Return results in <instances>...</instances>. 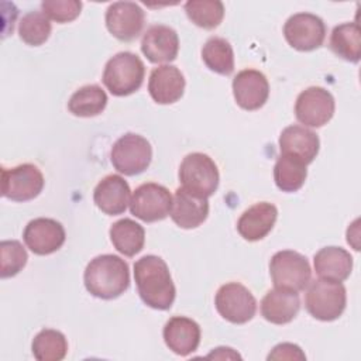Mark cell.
<instances>
[{"label":"cell","instance_id":"obj_27","mask_svg":"<svg viewBox=\"0 0 361 361\" xmlns=\"http://www.w3.org/2000/svg\"><path fill=\"white\" fill-rule=\"evenodd\" d=\"M307 178L306 164L295 157L281 154L274 166V180L282 192L299 190Z\"/></svg>","mask_w":361,"mask_h":361},{"label":"cell","instance_id":"obj_9","mask_svg":"<svg viewBox=\"0 0 361 361\" xmlns=\"http://www.w3.org/2000/svg\"><path fill=\"white\" fill-rule=\"evenodd\" d=\"M336 110L333 94L320 86L302 90L295 103V116L305 127L319 128L327 124Z\"/></svg>","mask_w":361,"mask_h":361},{"label":"cell","instance_id":"obj_33","mask_svg":"<svg viewBox=\"0 0 361 361\" xmlns=\"http://www.w3.org/2000/svg\"><path fill=\"white\" fill-rule=\"evenodd\" d=\"M28 255L23 244L17 240H4L0 243V276L10 278L17 275L27 264Z\"/></svg>","mask_w":361,"mask_h":361},{"label":"cell","instance_id":"obj_4","mask_svg":"<svg viewBox=\"0 0 361 361\" xmlns=\"http://www.w3.org/2000/svg\"><path fill=\"white\" fill-rule=\"evenodd\" d=\"M345 303L347 293L341 282L322 278L309 282L305 306L314 319L322 322L336 320L343 314Z\"/></svg>","mask_w":361,"mask_h":361},{"label":"cell","instance_id":"obj_31","mask_svg":"<svg viewBox=\"0 0 361 361\" xmlns=\"http://www.w3.org/2000/svg\"><path fill=\"white\" fill-rule=\"evenodd\" d=\"M188 18L200 28L213 30L224 17V6L219 0H190L185 3Z\"/></svg>","mask_w":361,"mask_h":361},{"label":"cell","instance_id":"obj_15","mask_svg":"<svg viewBox=\"0 0 361 361\" xmlns=\"http://www.w3.org/2000/svg\"><path fill=\"white\" fill-rule=\"evenodd\" d=\"M235 103L248 111L261 109L269 96V83L265 75L255 69L240 71L233 79Z\"/></svg>","mask_w":361,"mask_h":361},{"label":"cell","instance_id":"obj_12","mask_svg":"<svg viewBox=\"0 0 361 361\" xmlns=\"http://www.w3.org/2000/svg\"><path fill=\"white\" fill-rule=\"evenodd\" d=\"M286 42L298 51H313L323 45L326 38L324 21L312 13H296L283 25Z\"/></svg>","mask_w":361,"mask_h":361},{"label":"cell","instance_id":"obj_24","mask_svg":"<svg viewBox=\"0 0 361 361\" xmlns=\"http://www.w3.org/2000/svg\"><path fill=\"white\" fill-rule=\"evenodd\" d=\"M313 265L322 279L334 282L345 281L353 269V257L341 247H324L314 254Z\"/></svg>","mask_w":361,"mask_h":361},{"label":"cell","instance_id":"obj_14","mask_svg":"<svg viewBox=\"0 0 361 361\" xmlns=\"http://www.w3.org/2000/svg\"><path fill=\"white\" fill-rule=\"evenodd\" d=\"M66 234L63 226L48 217L31 220L23 233V240L34 254L49 255L58 251L65 243Z\"/></svg>","mask_w":361,"mask_h":361},{"label":"cell","instance_id":"obj_20","mask_svg":"<svg viewBox=\"0 0 361 361\" xmlns=\"http://www.w3.org/2000/svg\"><path fill=\"white\" fill-rule=\"evenodd\" d=\"M130 186L120 175L104 176L93 190V202L99 210L109 216L126 212L130 204Z\"/></svg>","mask_w":361,"mask_h":361},{"label":"cell","instance_id":"obj_22","mask_svg":"<svg viewBox=\"0 0 361 361\" xmlns=\"http://www.w3.org/2000/svg\"><path fill=\"white\" fill-rule=\"evenodd\" d=\"M320 141L316 133L303 126H288L279 135L281 154L295 157L306 165L317 157Z\"/></svg>","mask_w":361,"mask_h":361},{"label":"cell","instance_id":"obj_7","mask_svg":"<svg viewBox=\"0 0 361 361\" xmlns=\"http://www.w3.org/2000/svg\"><path fill=\"white\" fill-rule=\"evenodd\" d=\"M152 159V148L147 138L127 133L111 147L110 161L114 169L123 175L134 176L144 172Z\"/></svg>","mask_w":361,"mask_h":361},{"label":"cell","instance_id":"obj_5","mask_svg":"<svg viewBox=\"0 0 361 361\" xmlns=\"http://www.w3.org/2000/svg\"><path fill=\"white\" fill-rule=\"evenodd\" d=\"M220 180L214 161L202 152L188 154L179 166L182 188L200 197H210L217 190Z\"/></svg>","mask_w":361,"mask_h":361},{"label":"cell","instance_id":"obj_29","mask_svg":"<svg viewBox=\"0 0 361 361\" xmlns=\"http://www.w3.org/2000/svg\"><path fill=\"white\" fill-rule=\"evenodd\" d=\"M202 59L210 71L219 75L228 76L234 71V52L226 38H209L202 48Z\"/></svg>","mask_w":361,"mask_h":361},{"label":"cell","instance_id":"obj_28","mask_svg":"<svg viewBox=\"0 0 361 361\" xmlns=\"http://www.w3.org/2000/svg\"><path fill=\"white\" fill-rule=\"evenodd\" d=\"M107 104V94L99 85H86L78 89L68 102V109L78 117H94Z\"/></svg>","mask_w":361,"mask_h":361},{"label":"cell","instance_id":"obj_17","mask_svg":"<svg viewBox=\"0 0 361 361\" xmlns=\"http://www.w3.org/2000/svg\"><path fill=\"white\" fill-rule=\"evenodd\" d=\"M183 73L173 65H161L151 71L148 79V92L158 104H172L183 96Z\"/></svg>","mask_w":361,"mask_h":361},{"label":"cell","instance_id":"obj_23","mask_svg":"<svg viewBox=\"0 0 361 361\" xmlns=\"http://www.w3.org/2000/svg\"><path fill=\"white\" fill-rule=\"evenodd\" d=\"M300 309L298 292L286 289H271L261 300L262 317L274 324H286L292 322Z\"/></svg>","mask_w":361,"mask_h":361},{"label":"cell","instance_id":"obj_3","mask_svg":"<svg viewBox=\"0 0 361 361\" xmlns=\"http://www.w3.org/2000/svg\"><path fill=\"white\" fill-rule=\"evenodd\" d=\"M145 76L144 62L133 52L124 51L111 56L103 71V83L114 96H128L137 92Z\"/></svg>","mask_w":361,"mask_h":361},{"label":"cell","instance_id":"obj_18","mask_svg":"<svg viewBox=\"0 0 361 361\" xmlns=\"http://www.w3.org/2000/svg\"><path fill=\"white\" fill-rule=\"evenodd\" d=\"M209 214L207 197L193 195L183 188H178L172 197V207L169 212L171 219L180 228L199 227Z\"/></svg>","mask_w":361,"mask_h":361},{"label":"cell","instance_id":"obj_11","mask_svg":"<svg viewBox=\"0 0 361 361\" xmlns=\"http://www.w3.org/2000/svg\"><path fill=\"white\" fill-rule=\"evenodd\" d=\"M172 207V195L158 183L148 182L140 185L130 199V212L145 223L164 220Z\"/></svg>","mask_w":361,"mask_h":361},{"label":"cell","instance_id":"obj_34","mask_svg":"<svg viewBox=\"0 0 361 361\" xmlns=\"http://www.w3.org/2000/svg\"><path fill=\"white\" fill-rule=\"evenodd\" d=\"M42 13L56 23L73 21L82 10V1L78 0H44L41 3Z\"/></svg>","mask_w":361,"mask_h":361},{"label":"cell","instance_id":"obj_35","mask_svg":"<svg viewBox=\"0 0 361 361\" xmlns=\"http://www.w3.org/2000/svg\"><path fill=\"white\" fill-rule=\"evenodd\" d=\"M306 355L299 345L292 343H282L274 347L268 360H305Z\"/></svg>","mask_w":361,"mask_h":361},{"label":"cell","instance_id":"obj_1","mask_svg":"<svg viewBox=\"0 0 361 361\" xmlns=\"http://www.w3.org/2000/svg\"><path fill=\"white\" fill-rule=\"evenodd\" d=\"M134 279L142 302L157 310H168L176 295L166 262L157 255H144L134 264Z\"/></svg>","mask_w":361,"mask_h":361},{"label":"cell","instance_id":"obj_6","mask_svg":"<svg viewBox=\"0 0 361 361\" xmlns=\"http://www.w3.org/2000/svg\"><path fill=\"white\" fill-rule=\"evenodd\" d=\"M269 274L275 288L300 292L309 285L312 269L305 255L292 250H282L272 255Z\"/></svg>","mask_w":361,"mask_h":361},{"label":"cell","instance_id":"obj_2","mask_svg":"<svg viewBox=\"0 0 361 361\" xmlns=\"http://www.w3.org/2000/svg\"><path fill=\"white\" fill-rule=\"evenodd\" d=\"M83 282L87 292L99 299L118 298L130 286L128 264L118 255H97L87 264Z\"/></svg>","mask_w":361,"mask_h":361},{"label":"cell","instance_id":"obj_13","mask_svg":"<svg viewBox=\"0 0 361 361\" xmlns=\"http://www.w3.org/2000/svg\"><path fill=\"white\" fill-rule=\"evenodd\" d=\"M106 27L109 32L120 41L135 39L144 27L145 13L134 1H116L106 10Z\"/></svg>","mask_w":361,"mask_h":361},{"label":"cell","instance_id":"obj_32","mask_svg":"<svg viewBox=\"0 0 361 361\" xmlns=\"http://www.w3.org/2000/svg\"><path fill=\"white\" fill-rule=\"evenodd\" d=\"M49 18L42 11H28L18 23V35L27 45H42L51 34Z\"/></svg>","mask_w":361,"mask_h":361},{"label":"cell","instance_id":"obj_19","mask_svg":"<svg viewBox=\"0 0 361 361\" xmlns=\"http://www.w3.org/2000/svg\"><path fill=\"white\" fill-rule=\"evenodd\" d=\"M164 341L166 347L182 357L196 351L200 343L199 324L185 316H173L164 326Z\"/></svg>","mask_w":361,"mask_h":361},{"label":"cell","instance_id":"obj_8","mask_svg":"<svg viewBox=\"0 0 361 361\" xmlns=\"http://www.w3.org/2000/svg\"><path fill=\"white\" fill-rule=\"evenodd\" d=\"M214 306L223 319L234 324L250 322L257 312L254 295L238 282L221 285L216 293Z\"/></svg>","mask_w":361,"mask_h":361},{"label":"cell","instance_id":"obj_16","mask_svg":"<svg viewBox=\"0 0 361 361\" xmlns=\"http://www.w3.org/2000/svg\"><path fill=\"white\" fill-rule=\"evenodd\" d=\"M141 51L152 63L173 61L179 51L176 31L164 24L148 27L141 38Z\"/></svg>","mask_w":361,"mask_h":361},{"label":"cell","instance_id":"obj_30","mask_svg":"<svg viewBox=\"0 0 361 361\" xmlns=\"http://www.w3.org/2000/svg\"><path fill=\"white\" fill-rule=\"evenodd\" d=\"M31 350L38 361H61L68 353V341L61 331L44 329L34 337Z\"/></svg>","mask_w":361,"mask_h":361},{"label":"cell","instance_id":"obj_10","mask_svg":"<svg viewBox=\"0 0 361 361\" xmlns=\"http://www.w3.org/2000/svg\"><path fill=\"white\" fill-rule=\"evenodd\" d=\"M42 172L34 164H21L1 169V195L13 202H27L37 197L44 188Z\"/></svg>","mask_w":361,"mask_h":361},{"label":"cell","instance_id":"obj_26","mask_svg":"<svg viewBox=\"0 0 361 361\" xmlns=\"http://www.w3.org/2000/svg\"><path fill=\"white\" fill-rule=\"evenodd\" d=\"M330 49L344 61L357 63L361 55V34L357 23H343L333 28Z\"/></svg>","mask_w":361,"mask_h":361},{"label":"cell","instance_id":"obj_21","mask_svg":"<svg viewBox=\"0 0 361 361\" xmlns=\"http://www.w3.org/2000/svg\"><path fill=\"white\" fill-rule=\"evenodd\" d=\"M278 209L269 202H259L248 207L237 221L238 234L247 241H258L274 228Z\"/></svg>","mask_w":361,"mask_h":361},{"label":"cell","instance_id":"obj_25","mask_svg":"<svg viewBox=\"0 0 361 361\" xmlns=\"http://www.w3.org/2000/svg\"><path fill=\"white\" fill-rule=\"evenodd\" d=\"M109 234L114 248L126 257H134L144 248V227L131 219H121L113 223Z\"/></svg>","mask_w":361,"mask_h":361}]
</instances>
